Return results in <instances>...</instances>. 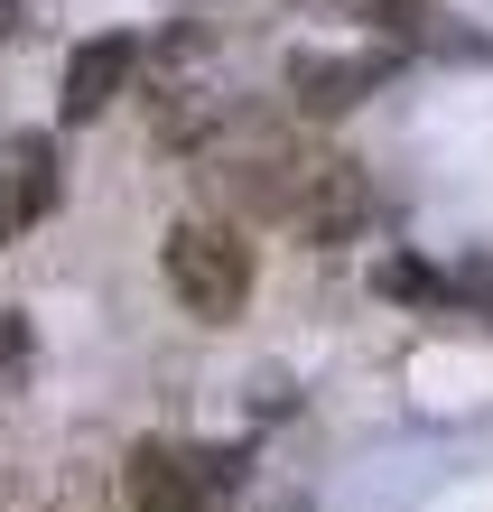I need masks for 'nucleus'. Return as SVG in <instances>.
<instances>
[{
    "mask_svg": "<svg viewBox=\"0 0 493 512\" xmlns=\"http://www.w3.org/2000/svg\"><path fill=\"white\" fill-rule=\"evenodd\" d=\"M242 485V447H205V438H140L121 466L131 512H224Z\"/></svg>",
    "mask_w": 493,
    "mask_h": 512,
    "instance_id": "nucleus-1",
    "label": "nucleus"
},
{
    "mask_svg": "<svg viewBox=\"0 0 493 512\" xmlns=\"http://www.w3.org/2000/svg\"><path fill=\"white\" fill-rule=\"evenodd\" d=\"M168 289L187 298V317L233 326L242 298H252V243L233 224H177L168 233Z\"/></svg>",
    "mask_w": 493,
    "mask_h": 512,
    "instance_id": "nucleus-2",
    "label": "nucleus"
},
{
    "mask_svg": "<svg viewBox=\"0 0 493 512\" xmlns=\"http://www.w3.org/2000/svg\"><path fill=\"white\" fill-rule=\"evenodd\" d=\"M47 205H56V149L38 131H10L0 140V243H19Z\"/></svg>",
    "mask_w": 493,
    "mask_h": 512,
    "instance_id": "nucleus-3",
    "label": "nucleus"
},
{
    "mask_svg": "<svg viewBox=\"0 0 493 512\" xmlns=\"http://www.w3.org/2000/svg\"><path fill=\"white\" fill-rule=\"evenodd\" d=\"M131 66H140L131 38H84V47L66 56V94H56V112H66V122H94V112H112L121 84H131Z\"/></svg>",
    "mask_w": 493,
    "mask_h": 512,
    "instance_id": "nucleus-4",
    "label": "nucleus"
},
{
    "mask_svg": "<svg viewBox=\"0 0 493 512\" xmlns=\"http://www.w3.org/2000/svg\"><path fill=\"white\" fill-rule=\"evenodd\" d=\"M382 84V56H289V103L298 112H345Z\"/></svg>",
    "mask_w": 493,
    "mask_h": 512,
    "instance_id": "nucleus-5",
    "label": "nucleus"
},
{
    "mask_svg": "<svg viewBox=\"0 0 493 512\" xmlns=\"http://www.w3.org/2000/svg\"><path fill=\"white\" fill-rule=\"evenodd\" d=\"M298 10H317V19H354V28H419V19H428L419 0H298Z\"/></svg>",
    "mask_w": 493,
    "mask_h": 512,
    "instance_id": "nucleus-6",
    "label": "nucleus"
},
{
    "mask_svg": "<svg viewBox=\"0 0 493 512\" xmlns=\"http://www.w3.org/2000/svg\"><path fill=\"white\" fill-rule=\"evenodd\" d=\"M28 364H38V336H28V317H19V308H0V391H19Z\"/></svg>",
    "mask_w": 493,
    "mask_h": 512,
    "instance_id": "nucleus-7",
    "label": "nucleus"
},
{
    "mask_svg": "<svg viewBox=\"0 0 493 512\" xmlns=\"http://www.w3.org/2000/svg\"><path fill=\"white\" fill-rule=\"evenodd\" d=\"M10 19H19V0H0V28H10Z\"/></svg>",
    "mask_w": 493,
    "mask_h": 512,
    "instance_id": "nucleus-8",
    "label": "nucleus"
}]
</instances>
